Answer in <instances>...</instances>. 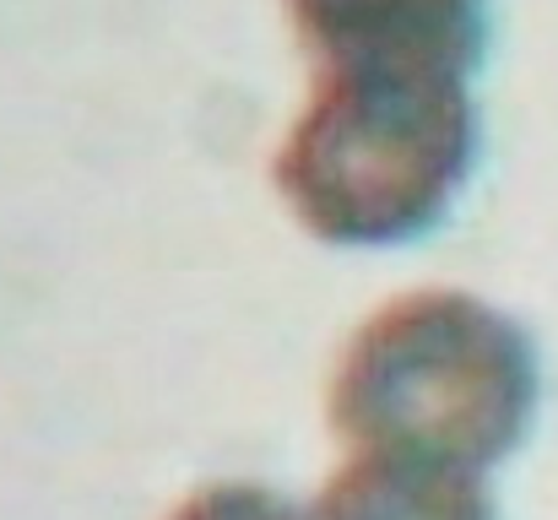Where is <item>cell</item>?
Returning <instances> with one entry per match:
<instances>
[{
    "instance_id": "1",
    "label": "cell",
    "mask_w": 558,
    "mask_h": 520,
    "mask_svg": "<svg viewBox=\"0 0 558 520\" xmlns=\"http://www.w3.org/2000/svg\"><path fill=\"white\" fill-rule=\"evenodd\" d=\"M537 347L472 293H407L369 315L331 374V428L353 456L483 477L532 428Z\"/></svg>"
},
{
    "instance_id": "2",
    "label": "cell",
    "mask_w": 558,
    "mask_h": 520,
    "mask_svg": "<svg viewBox=\"0 0 558 520\" xmlns=\"http://www.w3.org/2000/svg\"><path fill=\"white\" fill-rule=\"evenodd\" d=\"M472 158V87L315 82L271 173L310 233L331 244H390L450 206Z\"/></svg>"
},
{
    "instance_id": "3",
    "label": "cell",
    "mask_w": 558,
    "mask_h": 520,
    "mask_svg": "<svg viewBox=\"0 0 558 520\" xmlns=\"http://www.w3.org/2000/svg\"><path fill=\"white\" fill-rule=\"evenodd\" d=\"M315 82L472 87L488 16L483 0H288Z\"/></svg>"
},
{
    "instance_id": "4",
    "label": "cell",
    "mask_w": 558,
    "mask_h": 520,
    "mask_svg": "<svg viewBox=\"0 0 558 520\" xmlns=\"http://www.w3.org/2000/svg\"><path fill=\"white\" fill-rule=\"evenodd\" d=\"M310 520H494V505L483 477L353 456L326 483Z\"/></svg>"
},
{
    "instance_id": "5",
    "label": "cell",
    "mask_w": 558,
    "mask_h": 520,
    "mask_svg": "<svg viewBox=\"0 0 558 520\" xmlns=\"http://www.w3.org/2000/svg\"><path fill=\"white\" fill-rule=\"evenodd\" d=\"M169 520H310V516L293 510L282 494H266L255 483H211V488L190 494Z\"/></svg>"
}]
</instances>
